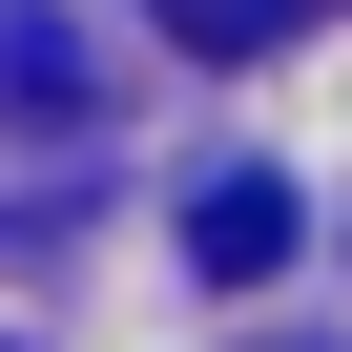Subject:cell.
Wrapping results in <instances>:
<instances>
[{
	"mask_svg": "<svg viewBox=\"0 0 352 352\" xmlns=\"http://www.w3.org/2000/svg\"><path fill=\"white\" fill-rule=\"evenodd\" d=\"M187 63H249V42H290V21H331V0H145Z\"/></svg>",
	"mask_w": 352,
	"mask_h": 352,
	"instance_id": "2",
	"label": "cell"
},
{
	"mask_svg": "<svg viewBox=\"0 0 352 352\" xmlns=\"http://www.w3.org/2000/svg\"><path fill=\"white\" fill-rule=\"evenodd\" d=\"M187 270H208V290L290 270V187H270V166H228V187H187Z\"/></svg>",
	"mask_w": 352,
	"mask_h": 352,
	"instance_id": "1",
	"label": "cell"
},
{
	"mask_svg": "<svg viewBox=\"0 0 352 352\" xmlns=\"http://www.w3.org/2000/svg\"><path fill=\"white\" fill-rule=\"evenodd\" d=\"M0 104H83V42H63V0H0Z\"/></svg>",
	"mask_w": 352,
	"mask_h": 352,
	"instance_id": "3",
	"label": "cell"
}]
</instances>
